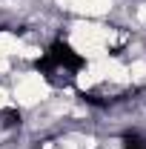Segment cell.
<instances>
[{
  "mask_svg": "<svg viewBox=\"0 0 146 149\" xmlns=\"http://www.w3.org/2000/svg\"><path fill=\"white\" fill-rule=\"evenodd\" d=\"M52 86L46 83V77L40 72H20L15 74V86H12V100L20 109H32L49 100Z\"/></svg>",
  "mask_w": 146,
  "mask_h": 149,
  "instance_id": "1",
  "label": "cell"
},
{
  "mask_svg": "<svg viewBox=\"0 0 146 149\" xmlns=\"http://www.w3.org/2000/svg\"><path fill=\"white\" fill-rule=\"evenodd\" d=\"M60 3H63V9L86 15V17H100L103 12L112 9V0H60Z\"/></svg>",
  "mask_w": 146,
  "mask_h": 149,
  "instance_id": "2",
  "label": "cell"
}]
</instances>
